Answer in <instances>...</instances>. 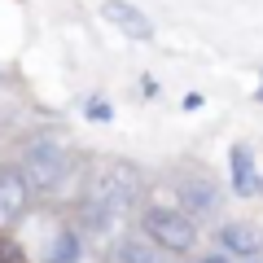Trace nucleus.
<instances>
[{"label": "nucleus", "instance_id": "1a4fd4ad", "mask_svg": "<svg viewBox=\"0 0 263 263\" xmlns=\"http://www.w3.org/2000/svg\"><path fill=\"white\" fill-rule=\"evenodd\" d=\"M180 197H184L189 211H211L215 206V193H211V184H180Z\"/></svg>", "mask_w": 263, "mask_h": 263}, {"label": "nucleus", "instance_id": "0eeeda50", "mask_svg": "<svg viewBox=\"0 0 263 263\" xmlns=\"http://www.w3.org/2000/svg\"><path fill=\"white\" fill-rule=\"evenodd\" d=\"M233 189L237 193H259V180H254V167H250V149L246 145H233Z\"/></svg>", "mask_w": 263, "mask_h": 263}, {"label": "nucleus", "instance_id": "20e7f679", "mask_svg": "<svg viewBox=\"0 0 263 263\" xmlns=\"http://www.w3.org/2000/svg\"><path fill=\"white\" fill-rule=\"evenodd\" d=\"M27 197H31V184H27L22 171H0V228H9V224L22 219Z\"/></svg>", "mask_w": 263, "mask_h": 263}, {"label": "nucleus", "instance_id": "6e6552de", "mask_svg": "<svg viewBox=\"0 0 263 263\" xmlns=\"http://www.w3.org/2000/svg\"><path fill=\"white\" fill-rule=\"evenodd\" d=\"M48 263H79V233L62 228L53 237V250H48Z\"/></svg>", "mask_w": 263, "mask_h": 263}, {"label": "nucleus", "instance_id": "4468645a", "mask_svg": "<svg viewBox=\"0 0 263 263\" xmlns=\"http://www.w3.org/2000/svg\"><path fill=\"white\" fill-rule=\"evenodd\" d=\"M197 263H228V259H219V254H211V259H197Z\"/></svg>", "mask_w": 263, "mask_h": 263}, {"label": "nucleus", "instance_id": "9b49d317", "mask_svg": "<svg viewBox=\"0 0 263 263\" xmlns=\"http://www.w3.org/2000/svg\"><path fill=\"white\" fill-rule=\"evenodd\" d=\"M88 119L92 123H110V105H105L101 97H92V101H88Z\"/></svg>", "mask_w": 263, "mask_h": 263}, {"label": "nucleus", "instance_id": "39448f33", "mask_svg": "<svg viewBox=\"0 0 263 263\" xmlns=\"http://www.w3.org/2000/svg\"><path fill=\"white\" fill-rule=\"evenodd\" d=\"M101 13H105V22H114V27H119L127 40H149V35H154L149 18H145L136 5H127V0H105Z\"/></svg>", "mask_w": 263, "mask_h": 263}, {"label": "nucleus", "instance_id": "9d476101", "mask_svg": "<svg viewBox=\"0 0 263 263\" xmlns=\"http://www.w3.org/2000/svg\"><path fill=\"white\" fill-rule=\"evenodd\" d=\"M119 263H162V259H158L145 241H123V246H119Z\"/></svg>", "mask_w": 263, "mask_h": 263}, {"label": "nucleus", "instance_id": "f257e3e1", "mask_svg": "<svg viewBox=\"0 0 263 263\" xmlns=\"http://www.w3.org/2000/svg\"><path fill=\"white\" fill-rule=\"evenodd\" d=\"M136 193H141V176H136V171L127 167V162L110 167L101 180H97L92 197H88V206H84L88 224H92V228H110L114 219H123V215H127V206L136 202Z\"/></svg>", "mask_w": 263, "mask_h": 263}, {"label": "nucleus", "instance_id": "7ed1b4c3", "mask_svg": "<svg viewBox=\"0 0 263 263\" xmlns=\"http://www.w3.org/2000/svg\"><path fill=\"white\" fill-rule=\"evenodd\" d=\"M62 176H66L62 145L40 141V145H31V149H27V184L31 189H57V184H62Z\"/></svg>", "mask_w": 263, "mask_h": 263}, {"label": "nucleus", "instance_id": "423d86ee", "mask_svg": "<svg viewBox=\"0 0 263 263\" xmlns=\"http://www.w3.org/2000/svg\"><path fill=\"white\" fill-rule=\"evenodd\" d=\"M219 246L228 254H259L263 250V233L254 224H224L219 228Z\"/></svg>", "mask_w": 263, "mask_h": 263}, {"label": "nucleus", "instance_id": "f03ea898", "mask_svg": "<svg viewBox=\"0 0 263 263\" xmlns=\"http://www.w3.org/2000/svg\"><path fill=\"white\" fill-rule=\"evenodd\" d=\"M145 233H149V241H158L162 250H176V254L193 250V241H197V228L189 224V215L184 211H171V206L145 211Z\"/></svg>", "mask_w": 263, "mask_h": 263}, {"label": "nucleus", "instance_id": "f8f14e48", "mask_svg": "<svg viewBox=\"0 0 263 263\" xmlns=\"http://www.w3.org/2000/svg\"><path fill=\"white\" fill-rule=\"evenodd\" d=\"M0 263H27V259H22V250H18L13 241H5V237H0Z\"/></svg>", "mask_w": 263, "mask_h": 263}, {"label": "nucleus", "instance_id": "ddd939ff", "mask_svg": "<svg viewBox=\"0 0 263 263\" xmlns=\"http://www.w3.org/2000/svg\"><path fill=\"white\" fill-rule=\"evenodd\" d=\"M141 92H145V97H158V79L145 75V79H141Z\"/></svg>", "mask_w": 263, "mask_h": 263}]
</instances>
